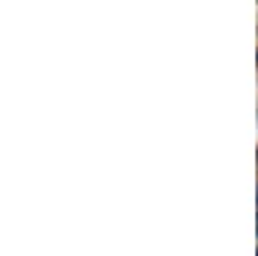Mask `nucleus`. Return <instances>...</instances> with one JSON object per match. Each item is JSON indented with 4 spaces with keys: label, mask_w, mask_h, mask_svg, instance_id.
Wrapping results in <instances>:
<instances>
[{
    "label": "nucleus",
    "mask_w": 258,
    "mask_h": 256,
    "mask_svg": "<svg viewBox=\"0 0 258 256\" xmlns=\"http://www.w3.org/2000/svg\"><path fill=\"white\" fill-rule=\"evenodd\" d=\"M255 220H258V218H255Z\"/></svg>",
    "instance_id": "1"
}]
</instances>
